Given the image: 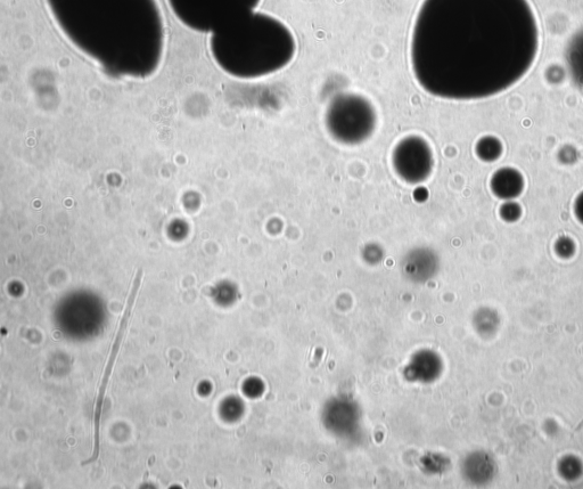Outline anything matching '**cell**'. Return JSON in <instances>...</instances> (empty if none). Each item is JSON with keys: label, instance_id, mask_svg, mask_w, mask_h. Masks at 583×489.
Wrapping results in <instances>:
<instances>
[{"label": "cell", "instance_id": "cell-6", "mask_svg": "<svg viewBox=\"0 0 583 489\" xmlns=\"http://www.w3.org/2000/svg\"><path fill=\"white\" fill-rule=\"evenodd\" d=\"M391 161L394 173L402 182L420 185L433 173L434 153L424 137L409 135L394 146Z\"/></svg>", "mask_w": 583, "mask_h": 489}, {"label": "cell", "instance_id": "cell-9", "mask_svg": "<svg viewBox=\"0 0 583 489\" xmlns=\"http://www.w3.org/2000/svg\"><path fill=\"white\" fill-rule=\"evenodd\" d=\"M466 476L474 484L484 485L494 479L497 471L495 460L484 452L474 453L467 459Z\"/></svg>", "mask_w": 583, "mask_h": 489}, {"label": "cell", "instance_id": "cell-18", "mask_svg": "<svg viewBox=\"0 0 583 489\" xmlns=\"http://www.w3.org/2000/svg\"><path fill=\"white\" fill-rule=\"evenodd\" d=\"M574 215H576L579 222L583 225V191L578 195L573 205Z\"/></svg>", "mask_w": 583, "mask_h": 489}, {"label": "cell", "instance_id": "cell-1", "mask_svg": "<svg viewBox=\"0 0 583 489\" xmlns=\"http://www.w3.org/2000/svg\"><path fill=\"white\" fill-rule=\"evenodd\" d=\"M538 51V20L529 0H422L409 60L424 92L478 101L519 83Z\"/></svg>", "mask_w": 583, "mask_h": 489}, {"label": "cell", "instance_id": "cell-13", "mask_svg": "<svg viewBox=\"0 0 583 489\" xmlns=\"http://www.w3.org/2000/svg\"><path fill=\"white\" fill-rule=\"evenodd\" d=\"M478 323L479 331L484 334V336H491L497 332L500 324V319L498 314L492 309L484 308L478 315L476 319Z\"/></svg>", "mask_w": 583, "mask_h": 489}, {"label": "cell", "instance_id": "cell-8", "mask_svg": "<svg viewBox=\"0 0 583 489\" xmlns=\"http://www.w3.org/2000/svg\"><path fill=\"white\" fill-rule=\"evenodd\" d=\"M525 181L520 170L500 168L490 179V189L500 200H516L524 191Z\"/></svg>", "mask_w": 583, "mask_h": 489}, {"label": "cell", "instance_id": "cell-5", "mask_svg": "<svg viewBox=\"0 0 583 489\" xmlns=\"http://www.w3.org/2000/svg\"><path fill=\"white\" fill-rule=\"evenodd\" d=\"M325 127L335 142L358 145L375 133L377 112L371 101L358 94L336 95L328 104Z\"/></svg>", "mask_w": 583, "mask_h": 489}, {"label": "cell", "instance_id": "cell-4", "mask_svg": "<svg viewBox=\"0 0 583 489\" xmlns=\"http://www.w3.org/2000/svg\"><path fill=\"white\" fill-rule=\"evenodd\" d=\"M262 0H168L178 21L190 30H224L257 12Z\"/></svg>", "mask_w": 583, "mask_h": 489}, {"label": "cell", "instance_id": "cell-2", "mask_svg": "<svg viewBox=\"0 0 583 489\" xmlns=\"http://www.w3.org/2000/svg\"><path fill=\"white\" fill-rule=\"evenodd\" d=\"M69 42L111 76L146 78L162 59L156 0H45Z\"/></svg>", "mask_w": 583, "mask_h": 489}, {"label": "cell", "instance_id": "cell-10", "mask_svg": "<svg viewBox=\"0 0 583 489\" xmlns=\"http://www.w3.org/2000/svg\"><path fill=\"white\" fill-rule=\"evenodd\" d=\"M565 61L573 83L583 92V28L572 36L566 46Z\"/></svg>", "mask_w": 583, "mask_h": 489}, {"label": "cell", "instance_id": "cell-11", "mask_svg": "<svg viewBox=\"0 0 583 489\" xmlns=\"http://www.w3.org/2000/svg\"><path fill=\"white\" fill-rule=\"evenodd\" d=\"M504 148L498 137L487 135L475 144V154L483 162H495L502 157Z\"/></svg>", "mask_w": 583, "mask_h": 489}, {"label": "cell", "instance_id": "cell-3", "mask_svg": "<svg viewBox=\"0 0 583 489\" xmlns=\"http://www.w3.org/2000/svg\"><path fill=\"white\" fill-rule=\"evenodd\" d=\"M209 48L213 60L227 75L252 80L285 69L297 54V39L283 21L257 11L211 34Z\"/></svg>", "mask_w": 583, "mask_h": 489}, {"label": "cell", "instance_id": "cell-7", "mask_svg": "<svg viewBox=\"0 0 583 489\" xmlns=\"http://www.w3.org/2000/svg\"><path fill=\"white\" fill-rule=\"evenodd\" d=\"M143 279V271L139 270L135 276V280L133 285H131V289L129 292V296L127 299V303L125 309H123V313L121 316V320L118 326V330L116 332V336H114L112 348L110 355L108 357V361H106L105 369L103 372V377L101 380L100 388H98L96 401H95V414H94V423H95V442H94V452L93 455L90 456V459L82 463V466H87V464L94 463L100 456L101 452V417L103 412V404L104 398L106 394V389H108V385L110 382V378L112 376V372L114 369V364H116L117 356L119 354V350L122 345L123 338H125V333L128 328V324L130 321L131 313H133V308L135 305V301L138 297L139 288H141V283Z\"/></svg>", "mask_w": 583, "mask_h": 489}, {"label": "cell", "instance_id": "cell-12", "mask_svg": "<svg viewBox=\"0 0 583 489\" xmlns=\"http://www.w3.org/2000/svg\"><path fill=\"white\" fill-rule=\"evenodd\" d=\"M558 472L568 482H576L583 474V463L577 456H564L558 463Z\"/></svg>", "mask_w": 583, "mask_h": 489}, {"label": "cell", "instance_id": "cell-14", "mask_svg": "<svg viewBox=\"0 0 583 489\" xmlns=\"http://www.w3.org/2000/svg\"><path fill=\"white\" fill-rule=\"evenodd\" d=\"M522 207L515 200L504 201L499 209L500 218L506 223H515L522 216Z\"/></svg>", "mask_w": 583, "mask_h": 489}, {"label": "cell", "instance_id": "cell-16", "mask_svg": "<svg viewBox=\"0 0 583 489\" xmlns=\"http://www.w3.org/2000/svg\"><path fill=\"white\" fill-rule=\"evenodd\" d=\"M558 159L565 165H570V163L577 161V150L572 148V146H564L558 153Z\"/></svg>", "mask_w": 583, "mask_h": 489}, {"label": "cell", "instance_id": "cell-15", "mask_svg": "<svg viewBox=\"0 0 583 489\" xmlns=\"http://www.w3.org/2000/svg\"><path fill=\"white\" fill-rule=\"evenodd\" d=\"M556 255L562 259H569L576 254V243L569 236H562L555 243Z\"/></svg>", "mask_w": 583, "mask_h": 489}, {"label": "cell", "instance_id": "cell-17", "mask_svg": "<svg viewBox=\"0 0 583 489\" xmlns=\"http://www.w3.org/2000/svg\"><path fill=\"white\" fill-rule=\"evenodd\" d=\"M413 197L417 203H424L429 200L430 192L426 187L420 185L416 187Z\"/></svg>", "mask_w": 583, "mask_h": 489}]
</instances>
